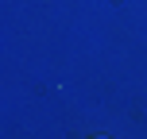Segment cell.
<instances>
[{"label":"cell","mask_w":147,"mask_h":139,"mask_svg":"<svg viewBox=\"0 0 147 139\" xmlns=\"http://www.w3.org/2000/svg\"><path fill=\"white\" fill-rule=\"evenodd\" d=\"M97 139H105V135H97Z\"/></svg>","instance_id":"6da1fadb"}]
</instances>
